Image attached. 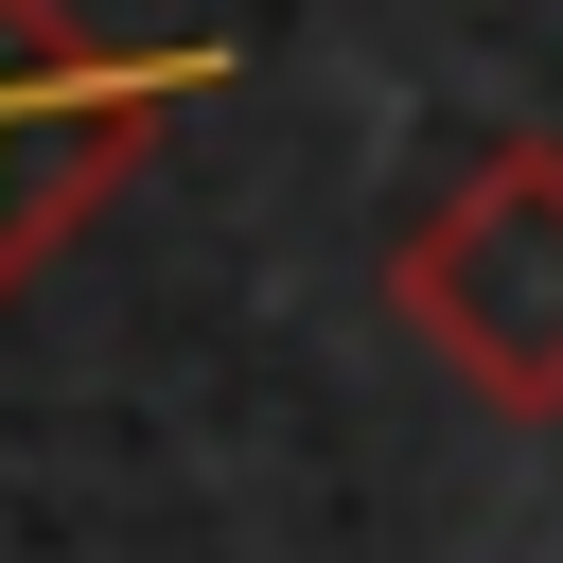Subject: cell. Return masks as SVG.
<instances>
[{
  "mask_svg": "<svg viewBox=\"0 0 563 563\" xmlns=\"http://www.w3.org/2000/svg\"><path fill=\"white\" fill-rule=\"evenodd\" d=\"M387 317L493 405V422H563V141H475L405 246H387Z\"/></svg>",
  "mask_w": 563,
  "mask_h": 563,
  "instance_id": "6da1fadb",
  "label": "cell"
},
{
  "mask_svg": "<svg viewBox=\"0 0 563 563\" xmlns=\"http://www.w3.org/2000/svg\"><path fill=\"white\" fill-rule=\"evenodd\" d=\"M194 106V53H106L70 0H0V317Z\"/></svg>",
  "mask_w": 563,
  "mask_h": 563,
  "instance_id": "7a4b0ae2",
  "label": "cell"
}]
</instances>
